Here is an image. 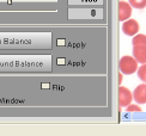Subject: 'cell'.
<instances>
[{"instance_id": "obj_2", "label": "cell", "mask_w": 146, "mask_h": 136, "mask_svg": "<svg viewBox=\"0 0 146 136\" xmlns=\"http://www.w3.org/2000/svg\"><path fill=\"white\" fill-rule=\"evenodd\" d=\"M133 102V92L125 86L119 87V105L121 108H127Z\"/></svg>"}, {"instance_id": "obj_3", "label": "cell", "mask_w": 146, "mask_h": 136, "mask_svg": "<svg viewBox=\"0 0 146 136\" xmlns=\"http://www.w3.org/2000/svg\"><path fill=\"white\" fill-rule=\"evenodd\" d=\"M139 29H140L139 23L135 19H132V18L125 20L122 24V31L127 36H135L139 32Z\"/></svg>"}, {"instance_id": "obj_1", "label": "cell", "mask_w": 146, "mask_h": 136, "mask_svg": "<svg viewBox=\"0 0 146 136\" xmlns=\"http://www.w3.org/2000/svg\"><path fill=\"white\" fill-rule=\"evenodd\" d=\"M138 63L139 62L134 56L123 55L119 61V69L125 75H131V74H134L138 71Z\"/></svg>"}, {"instance_id": "obj_8", "label": "cell", "mask_w": 146, "mask_h": 136, "mask_svg": "<svg viewBox=\"0 0 146 136\" xmlns=\"http://www.w3.org/2000/svg\"><path fill=\"white\" fill-rule=\"evenodd\" d=\"M128 3L132 5V7L141 10L146 7V0H128Z\"/></svg>"}, {"instance_id": "obj_10", "label": "cell", "mask_w": 146, "mask_h": 136, "mask_svg": "<svg viewBox=\"0 0 146 136\" xmlns=\"http://www.w3.org/2000/svg\"><path fill=\"white\" fill-rule=\"evenodd\" d=\"M126 111L127 112H141V108L138 104H129L126 108Z\"/></svg>"}, {"instance_id": "obj_4", "label": "cell", "mask_w": 146, "mask_h": 136, "mask_svg": "<svg viewBox=\"0 0 146 136\" xmlns=\"http://www.w3.org/2000/svg\"><path fill=\"white\" fill-rule=\"evenodd\" d=\"M132 5L127 1L121 0L119 3V20L120 22H125L127 19H129L132 16Z\"/></svg>"}, {"instance_id": "obj_6", "label": "cell", "mask_w": 146, "mask_h": 136, "mask_svg": "<svg viewBox=\"0 0 146 136\" xmlns=\"http://www.w3.org/2000/svg\"><path fill=\"white\" fill-rule=\"evenodd\" d=\"M133 56L139 63H146V47H133Z\"/></svg>"}, {"instance_id": "obj_9", "label": "cell", "mask_w": 146, "mask_h": 136, "mask_svg": "<svg viewBox=\"0 0 146 136\" xmlns=\"http://www.w3.org/2000/svg\"><path fill=\"white\" fill-rule=\"evenodd\" d=\"M138 78L141 80L143 83H146V63H143L138 68Z\"/></svg>"}, {"instance_id": "obj_5", "label": "cell", "mask_w": 146, "mask_h": 136, "mask_svg": "<svg viewBox=\"0 0 146 136\" xmlns=\"http://www.w3.org/2000/svg\"><path fill=\"white\" fill-rule=\"evenodd\" d=\"M133 99L138 104H146V83L138 85L133 91Z\"/></svg>"}, {"instance_id": "obj_7", "label": "cell", "mask_w": 146, "mask_h": 136, "mask_svg": "<svg viewBox=\"0 0 146 136\" xmlns=\"http://www.w3.org/2000/svg\"><path fill=\"white\" fill-rule=\"evenodd\" d=\"M132 44L133 47H146V35L137 34L135 36H133Z\"/></svg>"}]
</instances>
